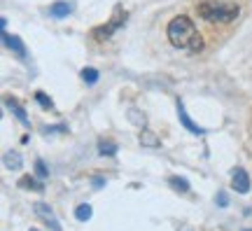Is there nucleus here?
Listing matches in <instances>:
<instances>
[{
    "mask_svg": "<svg viewBox=\"0 0 252 231\" xmlns=\"http://www.w3.org/2000/svg\"><path fill=\"white\" fill-rule=\"evenodd\" d=\"M33 210H35V215H37V217H40V220H42V222H45L52 231H63L61 224H59V220H56L54 210L49 208V203H42V201H37V203L33 205Z\"/></svg>",
    "mask_w": 252,
    "mask_h": 231,
    "instance_id": "obj_4",
    "label": "nucleus"
},
{
    "mask_svg": "<svg viewBox=\"0 0 252 231\" xmlns=\"http://www.w3.org/2000/svg\"><path fill=\"white\" fill-rule=\"evenodd\" d=\"M119 152V145L112 140H100L98 142V154L100 157H115Z\"/></svg>",
    "mask_w": 252,
    "mask_h": 231,
    "instance_id": "obj_12",
    "label": "nucleus"
},
{
    "mask_svg": "<svg viewBox=\"0 0 252 231\" xmlns=\"http://www.w3.org/2000/svg\"><path fill=\"white\" fill-rule=\"evenodd\" d=\"M103 185H105V180L103 178H94V187H96V189H100Z\"/></svg>",
    "mask_w": 252,
    "mask_h": 231,
    "instance_id": "obj_21",
    "label": "nucleus"
},
{
    "mask_svg": "<svg viewBox=\"0 0 252 231\" xmlns=\"http://www.w3.org/2000/svg\"><path fill=\"white\" fill-rule=\"evenodd\" d=\"M126 19H128V14H126L124 9L117 5V7H115V14H112V19H110L105 26L96 28V31H94V37H96V40H108V37H112L119 31V28L126 24Z\"/></svg>",
    "mask_w": 252,
    "mask_h": 231,
    "instance_id": "obj_3",
    "label": "nucleus"
},
{
    "mask_svg": "<svg viewBox=\"0 0 252 231\" xmlns=\"http://www.w3.org/2000/svg\"><path fill=\"white\" fill-rule=\"evenodd\" d=\"M35 100H37V103H40L42 107H47V110H52V107H54V100L47 96V94H42V91H37V94H35Z\"/></svg>",
    "mask_w": 252,
    "mask_h": 231,
    "instance_id": "obj_18",
    "label": "nucleus"
},
{
    "mask_svg": "<svg viewBox=\"0 0 252 231\" xmlns=\"http://www.w3.org/2000/svg\"><path fill=\"white\" fill-rule=\"evenodd\" d=\"M178 117H180V122H182V126L187 129V131H191V133H196V135H203L206 133V129H201V126L191 119V117L187 115V110H185V103L182 100H178Z\"/></svg>",
    "mask_w": 252,
    "mask_h": 231,
    "instance_id": "obj_7",
    "label": "nucleus"
},
{
    "mask_svg": "<svg viewBox=\"0 0 252 231\" xmlns=\"http://www.w3.org/2000/svg\"><path fill=\"white\" fill-rule=\"evenodd\" d=\"M2 45L7 47L14 56H19V59H26V45L21 42V37L9 35L7 31H2Z\"/></svg>",
    "mask_w": 252,
    "mask_h": 231,
    "instance_id": "obj_6",
    "label": "nucleus"
},
{
    "mask_svg": "<svg viewBox=\"0 0 252 231\" xmlns=\"http://www.w3.org/2000/svg\"><path fill=\"white\" fill-rule=\"evenodd\" d=\"M19 187L21 189H33V192H45V185L40 182V178H33V175H24L19 180Z\"/></svg>",
    "mask_w": 252,
    "mask_h": 231,
    "instance_id": "obj_11",
    "label": "nucleus"
},
{
    "mask_svg": "<svg viewBox=\"0 0 252 231\" xmlns=\"http://www.w3.org/2000/svg\"><path fill=\"white\" fill-rule=\"evenodd\" d=\"M68 131V126L63 124H56L54 129H42V135H52V133H65Z\"/></svg>",
    "mask_w": 252,
    "mask_h": 231,
    "instance_id": "obj_19",
    "label": "nucleus"
},
{
    "mask_svg": "<svg viewBox=\"0 0 252 231\" xmlns=\"http://www.w3.org/2000/svg\"><path fill=\"white\" fill-rule=\"evenodd\" d=\"M2 164H5V168H9V170H19L24 166V157H21L17 150H9V152H5Z\"/></svg>",
    "mask_w": 252,
    "mask_h": 231,
    "instance_id": "obj_9",
    "label": "nucleus"
},
{
    "mask_svg": "<svg viewBox=\"0 0 252 231\" xmlns=\"http://www.w3.org/2000/svg\"><path fill=\"white\" fill-rule=\"evenodd\" d=\"M140 142H143L145 147H159L161 142H159V138L152 133V131H147V129H143L140 131Z\"/></svg>",
    "mask_w": 252,
    "mask_h": 231,
    "instance_id": "obj_13",
    "label": "nucleus"
},
{
    "mask_svg": "<svg viewBox=\"0 0 252 231\" xmlns=\"http://www.w3.org/2000/svg\"><path fill=\"white\" fill-rule=\"evenodd\" d=\"M196 12L210 24H231L241 14L236 2H224V0H203L196 5Z\"/></svg>",
    "mask_w": 252,
    "mask_h": 231,
    "instance_id": "obj_2",
    "label": "nucleus"
},
{
    "mask_svg": "<svg viewBox=\"0 0 252 231\" xmlns=\"http://www.w3.org/2000/svg\"><path fill=\"white\" fill-rule=\"evenodd\" d=\"M5 105H7V110H9V112H12L14 117H17L21 124H24V126H31V119H28L26 110L21 107V103H19L17 98H9V96H7V98H5Z\"/></svg>",
    "mask_w": 252,
    "mask_h": 231,
    "instance_id": "obj_8",
    "label": "nucleus"
},
{
    "mask_svg": "<svg viewBox=\"0 0 252 231\" xmlns=\"http://www.w3.org/2000/svg\"><path fill=\"white\" fill-rule=\"evenodd\" d=\"M35 175L40 180H47V178H49V168L45 166V161H42V159L35 161Z\"/></svg>",
    "mask_w": 252,
    "mask_h": 231,
    "instance_id": "obj_17",
    "label": "nucleus"
},
{
    "mask_svg": "<svg viewBox=\"0 0 252 231\" xmlns=\"http://www.w3.org/2000/svg\"><path fill=\"white\" fill-rule=\"evenodd\" d=\"M231 187H234L238 194H248L250 192V175H248V170L241 168V166H236L231 170Z\"/></svg>",
    "mask_w": 252,
    "mask_h": 231,
    "instance_id": "obj_5",
    "label": "nucleus"
},
{
    "mask_svg": "<svg viewBox=\"0 0 252 231\" xmlns=\"http://www.w3.org/2000/svg\"><path fill=\"white\" fill-rule=\"evenodd\" d=\"M243 231H252V229H243Z\"/></svg>",
    "mask_w": 252,
    "mask_h": 231,
    "instance_id": "obj_23",
    "label": "nucleus"
},
{
    "mask_svg": "<svg viewBox=\"0 0 252 231\" xmlns=\"http://www.w3.org/2000/svg\"><path fill=\"white\" fill-rule=\"evenodd\" d=\"M31 231H40V229H31Z\"/></svg>",
    "mask_w": 252,
    "mask_h": 231,
    "instance_id": "obj_22",
    "label": "nucleus"
},
{
    "mask_svg": "<svg viewBox=\"0 0 252 231\" xmlns=\"http://www.w3.org/2000/svg\"><path fill=\"white\" fill-rule=\"evenodd\" d=\"M215 201H217V205H220V208H226V205H229V198H226L224 192H220V194L215 196Z\"/></svg>",
    "mask_w": 252,
    "mask_h": 231,
    "instance_id": "obj_20",
    "label": "nucleus"
},
{
    "mask_svg": "<svg viewBox=\"0 0 252 231\" xmlns=\"http://www.w3.org/2000/svg\"><path fill=\"white\" fill-rule=\"evenodd\" d=\"M70 12H72V5H70V2H65V0H56L54 5L49 7V14H52L54 19L70 17Z\"/></svg>",
    "mask_w": 252,
    "mask_h": 231,
    "instance_id": "obj_10",
    "label": "nucleus"
},
{
    "mask_svg": "<svg viewBox=\"0 0 252 231\" xmlns=\"http://www.w3.org/2000/svg\"><path fill=\"white\" fill-rule=\"evenodd\" d=\"M91 215H94V210H91L89 203H82L75 208V217L80 220V222H87V220H91Z\"/></svg>",
    "mask_w": 252,
    "mask_h": 231,
    "instance_id": "obj_14",
    "label": "nucleus"
},
{
    "mask_svg": "<svg viewBox=\"0 0 252 231\" xmlns=\"http://www.w3.org/2000/svg\"><path fill=\"white\" fill-rule=\"evenodd\" d=\"M166 35H168V42H171L175 49H185L189 54H198L203 49V37L196 31L194 21L189 17H175L168 21L166 26Z\"/></svg>",
    "mask_w": 252,
    "mask_h": 231,
    "instance_id": "obj_1",
    "label": "nucleus"
},
{
    "mask_svg": "<svg viewBox=\"0 0 252 231\" xmlns=\"http://www.w3.org/2000/svg\"><path fill=\"white\" fill-rule=\"evenodd\" d=\"M168 182H171V187L175 189V192H180V194L189 192V182H187L185 178H180V175H173V178L168 180Z\"/></svg>",
    "mask_w": 252,
    "mask_h": 231,
    "instance_id": "obj_15",
    "label": "nucleus"
},
{
    "mask_svg": "<svg viewBox=\"0 0 252 231\" xmlns=\"http://www.w3.org/2000/svg\"><path fill=\"white\" fill-rule=\"evenodd\" d=\"M82 80L87 82V84H96L98 82V70L96 68H84L82 70Z\"/></svg>",
    "mask_w": 252,
    "mask_h": 231,
    "instance_id": "obj_16",
    "label": "nucleus"
}]
</instances>
